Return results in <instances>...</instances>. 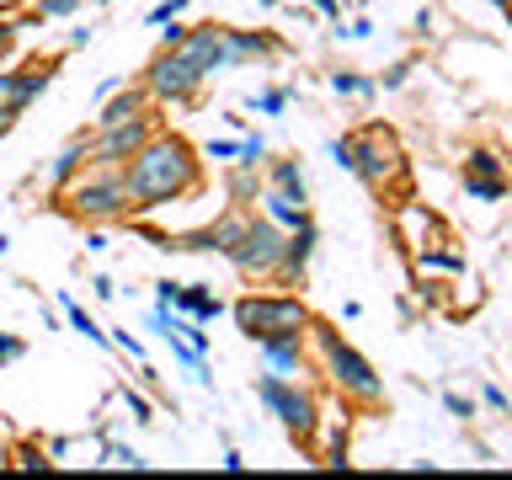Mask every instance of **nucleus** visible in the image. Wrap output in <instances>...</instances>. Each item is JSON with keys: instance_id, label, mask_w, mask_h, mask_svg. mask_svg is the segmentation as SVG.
Listing matches in <instances>:
<instances>
[{"instance_id": "f257e3e1", "label": "nucleus", "mask_w": 512, "mask_h": 480, "mask_svg": "<svg viewBox=\"0 0 512 480\" xmlns=\"http://www.w3.org/2000/svg\"><path fill=\"white\" fill-rule=\"evenodd\" d=\"M123 176H128V208H160L198 187V155L176 134H150V144L128 160Z\"/></svg>"}, {"instance_id": "f03ea898", "label": "nucleus", "mask_w": 512, "mask_h": 480, "mask_svg": "<svg viewBox=\"0 0 512 480\" xmlns=\"http://www.w3.org/2000/svg\"><path fill=\"white\" fill-rule=\"evenodd\" d=\"M219 38H224V27H214V22L192 27L182 43L166 48V54L150 64V91L160 102H192V91L219 70Z\"/></svg>"}, {"instance_id": "7ed1b4c3", "label": "nucleus", "mask_w": 512, "mask_h": 480, "mask_svg": "<svg viewBox=\"0 0 512 480\" xmlns=\"http://www.w3.org/2000/svg\"><path fill=\"white\" fill-rule=\"evenodd\" d=\"M235 320H240V331L251 336V342H267V336H304L310 331V310H304L299 299H240L235 304Z\"/></svg>"}, {"instance_id": "20e7f679", "label": "nucleus", "mask_w": 512, "mask_h": 480, "mask_svg": "<svg viewBox=\"0 0 512 480\" xmlns=\"http://www.w3.org/2000/svg\"><path fill=\"white\" fill-rule=\"evenodd\" d=\"M64 203H70V214H80V219L128 214V176H123V166H96L91 176H80V182L64 192Z\"/></svg>"}, {"instance_id": "39448f33", "label": "nucleus", "mask_w": 512, "mask_h": 480, "mask_svg": "<svg viewBox=\"0 0 512 480\" xmlns=\"http://www.w3.org/2000/svg\"><path fill=\"white\" fill-rule=\"evenodd\" d=\"M315 336H320V352H326V374L342 384L347 395H358V400H379L384 395V384H379L374 368H368L363 352H352L336 331H315Z\"/></svg>"}, {"instance_id": "423d86ee", "label": "nucleus", "mask_w": 512, "mask_h": 480, "mask_svg": "<svg viewBox=\"0 0 512 480\" xmlns=\"http://www.w3.org/2000/svg\"><path fill=\"white\" fill-rule=\"evenodd\" d=\"M256 400H262V406H267L272 416H278V422H283L288 432H294V438H310L315 422H320V416H315V400L304 395L294 379L262 374V379H256Z\"/></svg>"}, {"instance_id": "0eeeda50", "label": "nucleus", "mask_w": 512, "mask_h": 480, "mask_svg": "<svg viewBox=\"0 0 512 480\" xmlns=\"http://www.w3.org/2000/svg\"><path fill=\"white\" fill-rule=\"evenodd\" d=\"M347 144H352L347 171H358L368 187H384L400 171V144H395L390 128H363V134H352Z\"/></svg>"}, {"instance_id": "6e6552de", "label": "nucleus", "mask_w": 512, "mask_h": 480, "mask_svg": "<svg viewBox=\"0 0 512 480\" xmlns=\"http://www.w3.org/2000/svg\"><path fill=\"white\" fill-rule=\"evenodd\" d=\"M230 262L240 272H278L283 262V235L272 230L267 219H246L240 224V240L230 246Z\"/></svg>"}, {"instance_id": "1a4fd4ad", "label": "nucleus", "mask_w": 512, "mask_h": 480, "mask_svg": "<svg viewBox=\"0 0 512 480\" xmlns=\"http://www.w3.org/2000/svg\"><path fill=\"white\" fill-rule=\"evenodd\" d=\"M144 144H150V123L144 118H128V123H107L91 144V160L96 166H128Z\"/></svg>"}, {"instance_id": "9d476101", "label": "nucleus", "mask_w": 512, "mask_h": 480, "mask_svg": "<svg viewBox=\"0 0 512 480\" xmlns=\"http://www.w3.org/2000/svg\"><path fill=\"white\" fill-rule=\"evenodd\" d=\"M464 187H470V198H480V203H496V198L507 192L502 160H496L491 150H475V155H470V171H464Z\"/></svg>"}, {"instance_id": "9b49d317", "label": "nucleus", "mask_w": 512, "mask_h": 480, "mask_svg": "<svg viewBox=\"0 0 512 480\" xmlns=\"http://www.w3.org/2000/svg\"><path fill=\"white\" fill-rule=\"evenodd\" d=\"M262 347V358H267V368L278 379H294L299 374V363H304V336H267V342H256Z\"/></svg>"}, {"instance_id": "f8f14e48", "label": "nucleus", "mask_w": 512, "mask_h": 480, "mask_svg": "<svg viewBox=\"0 0 512 480\" xmlns=\"http://www.w3.org/2000/svg\"><path fill=\"white\" fill-rule=\"evenodd\" d=\"M272 38H262V32H230L224 27V38H219V64H240V59H262L272 54Z\"/></svg>"}, {"instance_id": "ddd939ff", "label": "nucleus", "mask_w": 512, "mask_h": 480, "mask_svg": "<svg viewBox=\"0 0 512 480\" xmlns=\"http://www.w3.org/2000/svg\"><path fill=\"white\" fill-rule=\"evenodd\" d=\"M48 91V70H11V75H0V96L16 107H27L32 96H43Z\"/></svg>"}, {"instance_id": "4468645a", "label": "nucleus", "mask_w": 512, "mask_h": 480, "mask_svg": "<svg viewBox=\"0 0 512 480\" xmlns=\"http://www.w3.org/2000/svg\"><path fill=\"white\" fill-rule=\"evenodd\" d=\"M310 251H315V224L304 219L299 230H294V240H283V262H278V272H283V278H299L304 262H310Z\"/></svg>"}, {"instance_id": "2eb2a0df", "label": "nucleus", "mask_w": 512, "mask_h": 480, "mask_svg": "<svg viewBox=\"0 0 512 480\" xmlns=\"http://www.w3.org/2000/svg\"><path fill=\"white\" fill-rule=\"evenodd\" d=\"M176 310L192 315V320H203V326H208V320H214V315L224 310V304H219V294H208L203 283H192V288H182V294H176Z\"/></svg>"}, {"instance_id": "dca6fc26", "label": "nucleus", "mask_w": 512, "mask_h": 480, "mask_svg": "<svg viewBox=\"0 0 512 480\" xmlns=\"http://www.w3.org/2000/svg\"><path fill=\"white\" fill-rule=\"evenodd\" d=\"M262 203H267V219H272V224H288V230H299V224L310 219V214H304V203H299V198H288L283 187H272Z\"/></svg>"}, {"instance_id": "f3484780", "label": "nucleus", "mask_w": 512, "mask_h": 480, "mask_svg": "<svg viewBox=\"0 0 512 480\" xmlns=\"http://www.w3.org/2000/svg\"><path fill=\"white\" fill-rule=\"evenodd\" d=\"M86 155H91V144H86V134H75L70 144H64V155L54 160V171H48V182H54V187H64V182H70V176H75L80 166H86Z\"/></svg>"}, {"instance_id": "a211bd4d", "label": "nucleus", "mask_w": 512, "mask_h": 480, "mask_svg": "<svg viewBox=\"0 0 512 480\" xmlns=\"http://www.w3.org/2000/svg\"><path fill=\"white\" fill-rule=\"evenodd\" d=\"M139 107H144V91H128V96H112V102L102 107V118H96V128H107V123H128V118H139Z\"/></svg>"}, {"instance_id": "6ab92c4d", "label": "nucleus", "mask_w": 512, "mask_h": 480, "mask_svg": "<svg viewBox=\"0 0 512 480\" xmlns=\"http://www.w3.org/2000/svg\"><path fill=\"white\" fill-rule=\"evenodd\" d=\"M272 187H283L288 198H299V203H304V171L294 166V160H283V166L272 171Z\"/></svg>"}, {"instance_id": "aec40b11", "label": "nucleus", "mask_w": 512, "mask_h": 480, "mask_svg": "<svg viewBox=\"0 0 512 480\" xmlns=\"http://www.w3.org/2000/svg\"><path fill=\"white\" fill-rule=\"evenodd\" d=\"M64 315H70V326H75L80 336H91V342H107V336H102V326H96V320H91L86 310H80L75 299H64Z\"/></svg>"}, {"instance_id": "412c9836", "label": "nucleus", "mask_w": 512, "mask_h": 480, "mask_svg": "<svg viewBox=\"0 0 512 480\" xmlns=\"http://www.w3.org/2000/svg\"><path fill=\"white\" fill-rule=\"evenodd\" d=\"M16 118H22V107H16V102H6V96H0V139H6L11 128H16Z\"/></svg>"}, {"instance_id": "4be33fe9", "label": "nucleus", "mask_w": 512, "mask_h": 480, "mask_svg": "<svg viewBox=\"0 0 512 480\" xmlns=\"http://www.w3.org/2000/svg\"><path fill=\"white\" fill-rule=\"evenodd\" d=\"M331 86L342 91V96H352V91H374L368 80H358V75H331Z\"/></svg>"}, {"instance_id": "5701e85b", "label": "nucleus", "mask_w": 512, "mask_h": 480, "mask_svg": "<svg viewBox=\"0 0 512 480\" xmlns=\"http://www.w3.org/2000/svg\"><path fill=\"white\" fill-rule=\"evenodd\" d=\"M182 6H187V0H166V6H155V11H150V27H166Z\"/></svg>"}, {"instance_id": "b1692460", "label": "nucleus", "mask_w": 512, "mask_h": 480, "mask_svg": "<svg viewBox=\"0 0 512 480\" xmlns=\"http://www.w3.org/2000/svg\"><path fill=\"white\" fill-rule=\"evenodd\" d=\"M288 96L283 91H262V96H251V107H262V112H283Z\"/></svg>"}, {"instance_id": "393cba45", "label": "nucleus", "mask_w": 512, "mask_h": 480, "mask_svg": "<svg viewBox=\"0 0 512 480\" xmlns=\"http://www.w3.org/2000/svg\"><path fill=\"white\" fill-rule=\"evenodd\" d=\"M123 406H128V416H139V422H150V400H144V395H128V390H123Z\"/></svg>"}, {"instance_id": "a878e982", "label": "nucleus", "mask_w": 512, "mask_h": 480, "mask_svg": "<svg viewBox=\"0 0 512 480\" xmlns=\"http://www.w3.org/2000/svg\"><path fill=\"white\" fill-rule=\"evenodd\" d=\"M176 294H182V283H155V304H166V310H176Z\"/></svg>"}, {"instance_id": "bb28decb", "label": "nucleus", "mask_w": 512, "mask_h": 480, "mask_svg": "<svg viewBox=\"0 0 512 480\" xmlns=\"http://www.w3.org/2000/svg\"><path fill=\"white\" fill-rule=\"evenodd\" d=\"M80 6V0H43V6H38V16H70Z\"/></svg>"}, {"instance_id": "cd10ccee", "label": "nucleus", "mask_w": 512, "mask_h": 480, "mask_svg": "<svg viewBox=\"0 0 512 480\" xmlns=\"http://www.w3.org/2000/svg\"><path fill=\"white\" fill-rule=\"evenodd\" d=\"M187 32H192V27H182V22H176V16H171V22H166V32H160V43H166V48H176V43L187 38Z\"/></svg>"}, {"instance_id": "c85d7f7f", "label": "nucleus", "mask_w": 512, "mask_h": 480, "mask_svg": "<svg viewBox=\"0 0 512 480\" xmlns=\"http://www.w3.org/2000/svg\"><path fill=\"white\" fill-rule=\"evenodd\" d=\"M208 155H214V160H235L240 144H235V139H214V144H208Z\"/></svg>"}, {"instance_id": "c756f323", "label": "nucleus", "mask_w": 512, "mask_h": 480, "mask_svg": "<svg viewBox=\"0 0 512 480\" xmlns=\"http://www.w3.org/2000/svg\"><path fill=\"white\" fill-rule=\"evenodd\" d=\"M16 358H22V342H16V336H6V331H0V363H16Z\"/></svg>"}, {"instance_id": "7c9ffc66", "label": "nucleus", "mask_w": 512, "mask_h": 480, "mask_svg": "<svg viewBox=\"0 0 512 480\" xmlns=\"http://www.w3.org/2000/svg\"><path fill=\"white\" fill-rule=\"evenodd\" d=\"M16 464H22V470H48V459L38 454V448H22V454H16Z\"/></svg>"}, {"instance_id": "2f4dec72", "label": "nucleus", "mask_w": 512, "mask_h": 480, "mask_svg": "<svg viewBox=\"0 0 512 480\" xmlns=\"http://www.w3.org/2000/svg\"><path fill=\"white\" fill-rule=\"evenodd\" d=\"M112 464H128V470H144V459L134 454V448H112Z\"/></svg>"}, {"instance_id": "473e14b6", "label": "nucleus", "mask_w": 512, "mask_h": 480, "mask_svg": "<svg viewBox=\"0 0 512 480\" xmlns=\"http://www.w3.org/2000/svg\"><path fill=\"white\" fill-rule=\"evenodd\" d=\"M443 406L454 411V416H475V406H470V400H464V395H443Z\"/></svg>"}, {"instance_id": "72a5a7b5", "label": "nucleus", "mask_w": 512, "mask_h": 480, "mask_svg": "<svg viewBox=\"0 0 512 480\" xmlns=\"http://www.w3.org/2000/svg\"><path fill=\"white\" fill-rule=\"evenodd\" d=\"M118 347L128 352V358H144V347H139V336H128V331H118Z\"/></svg>"}, {"instance_id": "f704fd0d", "label": "nucleus", "mask_w": 512, "mask_h": 480, "mask_svg": "<svg viewBox=\"0 0 512 480\" xmlns=\"http://www.w3.org/2000/svg\"><path fill=\"white\" fill-rule=\"evenodd\" d=\"M315 11H326V16H342V6H336V0H310Z\"/></svg>"}, {"instance_id": "c9c22d12", "label": "nucleus", "mask_w": 512, "mask_h": 480, "mask_svg": "<svg viewBox=\"0 0 512 480\" xmlns=\"http://www.w3.org/2000/svg\"><path fill=\"white\" fill-rule=\"evenodd\" d=\"M0 48H11V27L6 22H0Z\"/></svg>"}, {"instance_id": "e433bc0d", "label": "nucleus", "mask_w": 512, "mask_h": 480, "mask_svg": "<svg viewBox=\"0 0 512 480\" xmlns=\"http://www.w3.org/2000/svg\"><path fill=\"white\" fill-rule=\"evenodd\" d=\"M6 251H11V235H6V230H0V256H6Z\"/></svg>"}, {"instance_id": "4c0bfd02", "label": "nucleus", "mask_w": 512, "mask_h": 480, "mask_svg": "<svg viewBox=\"0 0 512 480\" xmlns=\"http://www.w3.org/2000/svg\"><path fill=\"white\" fill-rule=\"evenodd\" d=\"M6 464H11V454H6V443H0V470H6Z\"/></svg>"}]
</instances>
